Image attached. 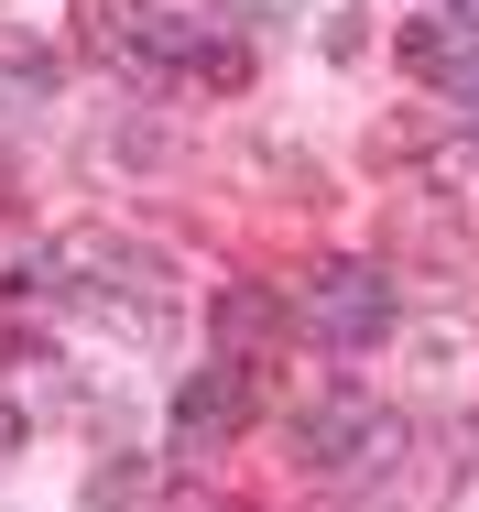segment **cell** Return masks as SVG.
Here are the masks:
<instances>
[{"label": "cell", "instance_id": "7", "mask_svg": "<svg viewBox=\"0 0 479 512\" xmlns=\"http://www.w3.org/2000/svg\"><path fill=\"white\" fill-rule=\"evenodd\" d=\"M447 11H479V0H447Z\"/></svg>", "mask_w": 479, "mask_h": 512}, {"label": "cell", "instance_id": "5", "mask_svg": "<svg viewBox=\"0 0 479 512\" xmlns=\"http://www.w3.org/2000/svg\"><path fill=\"white\" fill-rule=\"evenodd\" d=\"M88 33H98V55H109V66H131V77H142V66H153V77H175V66H186V22H175V11L98 0V11H88Z\"/></svg>", "mask_w": 479, "mask_h": 512}, {"label": "cell", "instance_id": "4", "mask_svg": "<svg viewBox=\"0 0 479 512\" xmlns=\"http://www.w3.org/2000/svg\"><path fill=\"white\" fill-rule=\"evenodd\" d=\"M251 414H262V360H229V349H218L186 393H175V447H196V458H207V447H229Z\"/></svg>", "mask_w": 479, "mask_h": 512}, {"label": "cell", "instance_id": "1", "mask_svg": "<svg viewBox=\"0 0 479 512\" xmlns=\"http://www.w3.org/2000/svg\"><path fill=\"white\" fill-rule=\"evenodd\" d=\"M392 458H403V414L371 404V393H349V382H327L316 404L294 414V469H316V480H382Z\"/></svg>", "mask_w": 479, "mask_h": 512}, {"label": "cell", "instance_id": "3", "mask_svg": "<svg viewBox=\"0 0 479 512\" xmlns=\"http://www.w3.org/2000/svg\"><path fill=\"white\" fill-rule=\"evenodd\" d=\"M403 77L425 88V99H458V109H479V11H414L403 22Z\"/></svg>", "mask_w": 479, "mask_h": 512}, {"label": "cell", "instance_id": "2", "mask_svg": "<svg viewBox=\"0 0 479 512\" xmlns=\"http://www.w3.org/2000/svg\"><path fill=\"white\" fill-rule=\"evenodd\" d=\"M294 316H305L327 349H371L392 327V273H371V262H316L305 295H294Z\"/></svg>", "mask_w": 479, "mask_h": 512}, {"label": "cell", "instance_id": "6", "mask_svg": "<svg viewBox=\"0 0 479 512\" xmlns=\"http://www.w3.org/2000/svg\"><path fill=\"white\" fill-rule=\"evenodd\" d=\"M273 338H284V306H273L262 284H229V295H218V349H229V360H273Z\"/></svg>", "mask_w": 479, "mask_h": 512}]
</instances>
